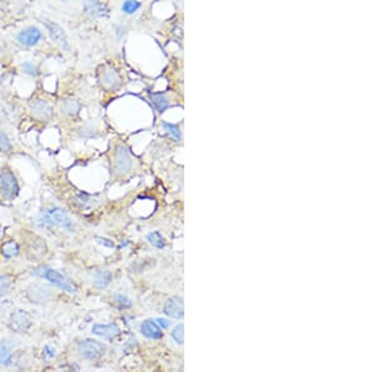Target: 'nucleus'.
Masks as SVG:
<instances>
[{
    "mask_svg": "<svg viewBox=\"0 0 376 372\" xmlns=\"http://www.w3.org/2000/svg\"><path fill=\"white\" fill-rule=\"evenodd\" d=\"M19 194V185L15 176L10 171L0 173V197L5 201H13Z\"/></svg>",
    "mask_w": 376,
    "mask_h": 372,
    "instance_id": "nucleus-1",
    "label": "nucleus"
},
{
    "mask_svg": "<svg viewBox=\"0 0 376 372\" xmlns=\"http://www.w3.org/2000/svg\"><path fill=\"white\" fill-rule=\"evenodd\" d=\"M34 273L40 276V277H43V279H48L50 283L59 287V288L63 289V291H66V292H69V293L74 292V287L72 286V283H70V282L68 281L63 275H62V273H59L58 271L50 270V268H40V270L34 271Z\"/></svg>",
    "mask_w": 376,
    "mask_h": 372,
    "instance_id": "nucleus-2",
    "label": "nucleus"
},
{
    "mask_svg": "<svg viewBox=\"0 0 376 372\" xmlns=\"http://www.w3.org/2000/svg\"><path fill=\"white\" fill-rule=\"evenodd\" d=\"M42 23L44 24V27L47 28L48 34H49L53 43H54L56 45H58L61 49L68 52V50L70 49L69 41H68V38H66V34L65 31H64L63 28H62L59 24H57V23L48 19H43Z\"/></svg>",
    "mask_w": 376,
    "mask_h": 372,
    "instance_id": "nucleus-3",
    "label": "nucleus"
},
{
    "mask_svg": "<svg viewBox=\"0 0 376 372\" xmlns=\"http://www.w3.org/2000/svg\"><path fill=\"white\" fill-rule=\"evenodd\" d=\"M105 347L103 343L95 341V340H84L83 342H80L78 351L79 355L87 360H95L99 358L100 356L104 353Z\"/></svg>",
    "mask_w": 376,
    "mask_h": 372,
    "instance_id": "nucleus-4",
    "label": "nucleus"
},
{
    "mask_svg": "<svg viewBox=\"0 0 376 372\" xmlns=\"http://www.w3.org/2000/svg\"><path fill=\"white\" fill-rule=\"evenodd\" d=\"M31 323H33V320L28 312L17 310L11 313L10 320H9V327L15 332H27L31 327Z\"/></svg>",
    "mask_w": 376,
    "mask_h": 372,
    "instance_id": "nucleus-5",
    "label": "nucleus"
},
{
    "mask_svg": "<svg viewBox=\"0 0 376 372\" xmlns=\"http://www.w3.org/2000/svg\"><path fill=\"white\" fill-rule=\"evenodd\" d=\"M43 39V33L42 31L36 27H28L23 29L22 31H19V34L17 35V40L19 44L24 45V47H35L39 41Z\"/></svg>",
    "mask_w": 376,
    "mask_h": 372,
    "instance_id": "nucleus-6",
    "label": "nucleus"
},
{
    "mask_svg": "<svg viewBox=\"0 0 376 372\" xmlns=\"http://www.w3.org/2000/svg\"><path fill=\"white\" fill-rule=\"evenodd\" d=\"M45 223L53 224V226H58L62 228L72 229V220H70L69 216L66 215L63 210L61 208H53V210L48 211L44 215Z\"/></svg>",
    "mask_w": 376,
    "mask_h": 372,
    "instance_id": "nucleus-7",
    "label": "nucleus"
},
{
    "mask_svg": "<svg viewBox=\"0 0 376 372\" xmlns=\"http://www.w3.org/2000/svg\"><path fill=\"white\" fill-rule=\"evenodd\" d=\"M114 168H116L117 174H125L132 167V158H130L129 152L125 147L119 146L116 149L114 155Z\"/></svg>",
    "mask_w": 376,
    "mask_h": 372,
    "instance_id": "nucleus-8",
    "label": "nucleus"
},
{
    "mask_svg": "<svg viewBox=\"0 0 376 372\" xmlns=\"http://www.w3.org/2000/svg\"><path fill=\"white\" fill-rule=\"evenodd\" d=\"M84 13L93 19L98 18H107L109 14L108 8L99 1V0H84Z\"/></svg>",
    "mask_w": 376,
    "mask_h": 372,
    "instance_id": "nucleus-9",
    "label": "nucleus"
},
{
    "mask_svg": "<svg viewBox=\"0 0 376 372\" xmlns=\"http://www.w3.org/2000/svg\"><path fill=\"white\" fill-rule=\"evenodd\" d=\"M28 297L34 303H45L50 298V291L44 286L40 284H33L28 289Z\"/></svg>",
    "mask_w": 376,
    "mask_h": 372,
    "instance_id": "nucleus-10",
    "label": "nucleus"
},
{
    "mask_svg": "<svg viewBox=\"0 0 376 372\" xmlns=\"http://www.w3.org/2000/svg\"><path fill=\"white\" fill-rule=\"evenodd\" d=\"M141 332L144 337L150 340H159L163 337V332L158 323H156L153 320L144 321L141 325Z\"/></svg>",
    "mask_w": 376,
    "mask_h": 372,
    "instance_id": "nucleus-11",
    "label": "nucleus"
},
{
    "mask_svg": "<svg viewBox=\"0 0 376 372\" xmlns=\"http://www.w3.org/2000/svg\"><path fill=\"white\" fill-rule=\"evenodd\" d=\"M164 313L171 318H182L183 317V303L181 298H169L164 306Z\"/></svg>",
    "mask_w": 376,
    "mask_h": 372,
    "instance_id": "nucleus-12",
    "label": "nucleus"
},
{
    "mask_svg": "<svg viewBox=\"0 0 376 372\" xmlns=\"http://www.w3.org/2000/svg\"><path fill=\"white\" fill-rule=\"evenodd\" d=\"M31 113L39 119H48L53 113V109L45 100L36 99L31 103Z\"/></svg>",
    "mask_w": 376,
    "mask_h": 372,
    "instance_id": "nucleus-13",
    "label": "nucleus"
},
{
    "mask_svg": "<svg viewBox=\"0 0 376 372\" xmlns=\"http://www.w3.org/2000/svg\"><path fill=\"white\" fill-rule=\"evenodd\" d=\"M92 332L105 340H113L119 335V327L117 325H94Z\"/></svg>",
    "mask_w": 376,
    "mask_h": 372,
    "instance_id": "nucleus-14",
    "label": "nucleus"
},
{
    "mask_svg": "<svg viewBox=\"0 0 376 372\" xmlns=\"http://www.w3.org/2000/svg\"><path fill=\"white\" fill-rule=\"evenodd\" d=\"M112 281L111 271H98L93 277V283L97 288H105Z\"/></svg>",
    "mask_w": 376,
    "mask_h": 372,
    "instance_id": "nucleus-15",
    "label": "nucleus"
},
{
    "mask_svg": "<svg viewBox=\"0 0 376 372\" xmlns=\"http://www.w3.org/2000/svg\"><path fill=\"white\" fill-rule=\"evenodd\" d=\"M80 104L74 99H65L61 104V112L65 116H75L79 112Z\"/></svg>",
    "mask_w": 376,
    "mask_h": 372,
    "instance_id": "nucleus-16",
    "label": "nucleus"
},
{
    "mask_svg": "<svg viewBox=\"0 0 376 372\" xmlns=\"http://www.w3.org/2000/svg\"><path fill=\"white\" fill-rule=\"evenodd\" d=\"M151 99H152V103L160 113L164 112L169 105L168 98L163 93H151Z\"/></svg>",
    "mask_w": 376,
    "mask_h": 372,
    "instance_id": "nucleus-17",
    "label": "nucleus"
},
{
    "mask_svg": "<svg viewBox=\"0 0 376 372\" xmlns=\"http://www.w3.org/2000/svg\"><path fill=\"white\" fill-rule=\"evenodd\" d=\"M19 246L15 241H8L1 246V253L5 258H13L19 254Z\"/></svg>",
    "mask_w": 376,
    "mask_h": 372,
    "instance_id": "nucleus-18",
    "label": "nucleus"
},
{
    "mask_svg": "<svg viewBox=\"0 0 376 372\" xmlns=\"http://www.w3.org/2000/svg\"><path fill=\"white\" fill-rule=\"evenodd\" d=\"M11 361V350L10 344L6 341L0 342V365L8 366Z\"/></svg>",
    "mask_w": 376,
    "mask_h": 372,
    "instance_id": "nucleus-19",
    "label": "nucleus"
},
{
    "mask_svg": "<svg viewBox=\"0 0 376 372\" xmlns=\"http://www.w3.org/2000/svg\"><path fill=\"white\" fill-rule=\"evenodd\" d=\"M142 3L138 0H125L122 4V11L127 15H133L141 9Z\"/></svg>",
    "mask_w": 376,
    "mask_h": 372,
    "instance_id": "nucleus-20",
    "label": "nucleus"
},
{
    "mask_svg": "<svg viewBox=\"0 0 376 372\" xmlns=\"http://www.w3.org/2000/svg\"><path fill=\"white\" fill-rule=\"evenodd\" d=\"M162 127H163L164 130H166V132L168 133V134L171 135L172 138H173L174 141H177V142L181 141V138H182V133H181L178 125H176V124L168 123V122H162Z\"/></svg>",
    "mask_w": 376,
    "mask_h": 372,
    "instance_id": "nucleus-21",
    "label": "nucleus"
},
{
    "mask_svg": "<svg viewBox=\"0 0 376 372\" xmlns=\"http://www.w3.org/2000/svg\"><path fill=\"white\" fill-rule=\"evenodd\" d=\"M103 83L104 84H107V86H113V84H116L117 80H118V74H117L116 70H113V69H108V70H105L104 73H103Z\"/></svg>",
    "mask_w": 376,
    "mask_h": 372,
    "instance_id": "nucleus-22",
    "label": "nucleus"
},
{
    "mask_svg": "<svg viewBox=\"0 0 376 372\" xmlns=\"http://www.w3.org/2000/svg\"><path fill=\"white\" fill-rule=\"evenodd\" d=\"M147 240L150 241L151 245L155 246V247H157V248H163L164 247L163 238H162V236H160L158 232H152V233L148 234V236H147Z\"/></svg>",
    "mask_w": 376,
    "mask_h": 372,
    "instance_id": "nucleus-23",
    "label": "nucleus"
},
{
    "mask_svg": "<svg viewBox=\"0 0 376 372\" xmlns=\"http://www.w3.org/2000/svg\"><path fill=\"white\" fill-rule=\"evenodd\" d=\"M11 286V277L8 275H0V297H3Z\"/></svg>",
    "mask_w": 376,
    "mask_h": 372,
    "instance_id": "nucleus-24",
    "label": "nucleus"
},
{
    "mask_svg": "<svg viewBox=\"0 0 376 372\" xmlns=\"http://www.w3.org/2000/svg\"><path fill=\"white\" fill-rule=\"evenodd\" d=\"M22 69L25 74L31 75V77H38L39 75V69L35 64H33L31 62H24L22 63Z\"/></svg>",
    "mask_w": 376,
    "mask_h": 372,
    "instance_id": "nucleus-25",
    "label": "nucleus"
},
{
    "mask_svg": "<svg viewBox=\"0 0 376 372\" xmlns=\"http://www.w3.org/2000/svg\"><path fill=\"white\" fill-rule=\"evenodd\" d=\"M11 149L10 139L4 132L0 130V152H9Z\"/></svg>",
    "mask_w": 376,
    "mask_h": 372,
    "instance_id": "nucleus-26",
    "label": "nucleus"
},
{
    "mask_svg": "<svg viewBox=\"0 0 376 372\" xmlns=\"http://www.w3.org/2000/svg\"><path fill=\"white\" fill-rule=\"evenodd\" d=\"M172 337L178 344L183 343V325H177L172 331Z\"/></svg>",
    "mask_w": 376,
    "mask_h": 372,
    "instance_id": "nucleus-27",
    "label": "nucleus"
},
{
    "mask_svg": "<svg viewBox=\"0 0 376 372\" xmlns=\"http://www.w3.org/2000/svg\"><path fill=\"white\" fill-rule=\"evenodd\" d=\"M116 300H117V302H118L119 305H122V306H125V307L130 306V301L128 300V298L125 297V296H123V295H117Z\"/></svg>",
    "mask_w": 376,
    "mask_h": 372,
    "instance_id": "nucleus-28",
    "label": "nucleus"
},
{
    "mask_svg": "<svg viewBox=\"0 0 376 372\" xmlns=\"http://www.w3.org/2000/svg\"><path fill=\"white\" fill-rule=\"evenodd\" d=\"M44 356L47 358H53L54 356H56V348L53 347V346H49V344H48V346H45Z\"/></svg>",
    "mask_w": 376,
    "mask_h": 372,
    "instance_id": "nucleus-29",
    "label": "nucleus"
},
{
    "mask_svg": "<svg viewBox=\"0 0 376 372\" xmlns=\"http://www.w3.org/2000/svg\"><path fill=\"white\" fill-rule=\"evenodd\" d=\"M97 241L100 243V245H104V246H107V247H113V246H114V243L112 242V241L107 240V238L97 237Z\"/></svg>",
    "mask_w": 376,
    "mask_h": 372,
    "instance_id": "nucleus-30",
    "label": "nucleus"
},
{
    "mask_svg": "<svg viewBox=\"0 0 376 372\" xmlns=\"http://www.w3.org/2000/svg\"><path fill=\"white\" fill-rule=\"evenodd\" d=\"M116 34L119 39L122 38V36L125 35V27H123V25H118V27L116 28Z\"/></svg>",
    "mask_w": 376,
    "mask_h": 372,
    "instance_id": "nucleus-31",
    "label": "nucleus"
},
{
    "mask_svg": "<svg viewBox=\"0 0 376 372\" xmlns=\"http://www.w3.org/2000/svg\"><path fill=\"white\" fill-rule=\"evenodd\" d=\"M157 323L162 328H167L169 326V323L167 322V320H163V318H158Z\"/></svg>",
    "mask_w": 376,
    "mask_h": 372,
    "instance_id": "nucleus-32",
    "label": "nucleus"
},
{
    "mask_svg": "<svg viewBox=\"0 0 376 372\" xmlns=\"http://www.w3.org/2000/svg\"><path fill=\"white\" fill-rule=\"evenodd\" d=\"M58 1H63V3H65V1H68V0H58Z\"/></svg>",
    "mask_w": 376,
    "mask_h": 372,
    "instance_id": "nucleus-33",
    "label": "nucleus"
}]
</instances>
